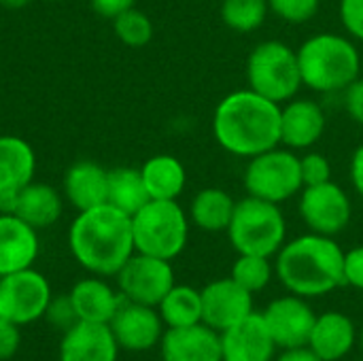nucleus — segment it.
I'll return each mask as SVG.
<instances>
[{"mask_svg": "<svg viewBox=\"0 0 363 361\" xmlns=\"http://www.w3.org/2000/svg\"><path fill=\"white\" fill-rule=\"evenodd\" d=\"M211 130L225 153L249 160L281 145V104L249 87L230 91L217 102Z\"/></svg>", "mask_w": 363, "mask_h": 361, "instance_id": "nucleus-1", "label": "nucleus"}, {"mask_svg": "<svg viewBox=\"0 0 363 361\" xmlns=\"http://www.w3.org/2000/svg\"><path fill=\"white\" fill-rule=\"evenodd\" d=\"M274 272L285 291L313 300L345 287V249L332 236L306 232L274 255Z\"/></svg>", "mask_w": 363, "mask_h": 361, "instance_id": "nucleus-2", "label": "nucleus"}, {"mask_svg": "<svg viewBox=\"0 0 363 361\" xmlns=\"http://www.w3.org/2000/svg\"><path fill=\"white\" fill-rule=\"evenodd\" d=\"M72 257L91 274L115 277L136 253L132 217L111 204L81 211L68 230Z\"/></svg>", "mask_w": 363, "mask_h": 361, "instance_id": "nucleus-3", "label": "nucleus"}, {"mask_svg": "<svg viewBox=\"0 0 363 361\" xmlns=\"http://www.w3.org/2000/svg\"><path fill=\"white\" fill-rule=\"evenodd\" d=\"M302 85L313 94H342L362 74L357 43L338 32H317L298 49Z\"/></svg>", "mask_w": 363, "mask_h": 361, "instance_id": "nucleus-4", "label": "nucleus"}, {"mask_svg": "<svg viewBox=\"0 0 363 361\" xmlns=\"http://www.w3.org/2000/svg\"><path fill=\"white\" fill-rule=\"evenodd\" d=\"M225 234L238 255H264L274 260L287 243V219L281 204L245 196L236 200Z\"/></svg>", "mask_w": 363, "mask_h": 361, "instance_id": "nucleus-5", "label": "nucleus"}, {"mask_svg": "<svg viewBox=\"0 0 363 361\" xmlns=\"http://www.w3.org/2000/svg\"><path fill=\"white\" fill-rule=\"evenodd\" d=\"M189 228V215L179 200H149L132 215L134 249L172 262L185 251Z\"/></svg>", "mask_w": 363, "mask_h": 361, "instance_id": "nucleus-6", "label": "nucleus"}, {"mask_svg": "<svg viewBox=\"0 0 363 361\" xmlns=\"http://www.w3.org/2000/svg\"><path fill=\"white\" fill-rule=\"evenodd\" d=\"M245 74L249 89L277 104H285L287 100L296 98L304 87L298 51L277 38L262 40L251 49Z\"/></svg>", "mask_w": 363, "mask_h": 361, "instance_id": "nucleus-7", "label": "nucleus"}, {"mask_svg": "<svg viewBox=\"0 0 363 361\" xmlns=\"http://www.w3.org/2000/svg\"><path fill=\"white\" fill-rule=\"evenodd\" d=\"M242 187L247 196L283 204L304 189L300 155L283 145H277L259 155L247 160L242 172Z\"/></svg>", "mask_w": 363, "mask_h": 361, "instance_id": "nucleus-8", "label": "nucleus"}, {"mask_svg": "<svg viewBox=\"0 0 363 361\" xmlns=\"http://www.w3.org/2000/svg\"><path fill=\"white\" fill-rule=\"evenodd\" d=\"M298 213L308 232L336 238L353 219V202L347 189L332 181L306 185L298 196Z\"/></svg>", "mask_w": 363, "mask_h": 361, "instance_id": "nucleus-9", "label": "nucleus"}, {"mask_svg": "<svg viewBox=\"0 0 363 361\" xmlns=\"http://www.w3.org/2000/svg\"><path fill=\"white\" fill-rule=\"evenodd\" d=\"M51 298L47 277L34 268L0 277V317L19 328L43 319Z\"/></svg>", "mask_w": 363, "mask_h": 361, "instance_id": "nucleus-10", "label": "nucleus"}, {"mask_svg": "<svg viewBox=\"0 0 363 361\" xmlns=\"http://www.w3.org/2000/svg\"><path fill=\"white\" fill-rule=\"evenodd\" d=\"M115 279L123 300L155 309L177 283L172 262L145 253H134L121 266Z\"/></svg>", "mask_w": 363, "mask_h": 361, "instance_id": "nucleus-11", "label": "nucleus"}, {"mask_svg": "<svg viewBox=\"0 0 363 361\" xmlns=\"http://www.w3.org/2000/svg\"><path fill=\"white\" fill-rule=\"evenodd\" d=\"M262 317L279 351H283L308 345L317 313L311 300L287 291L285 296L270 300L262 311Z\"/></svg>", "mask_w": 363, "mask_h": 361, "instance_id": "nucleus-12", "label": "nucleus"}, {"mask_svg": "<svg viewBox=\"0 0 363 361\" xmlns=\"http://www.w3.org/2000/svg\"><path fill=\"white\" fill-rule=\"evenodd\" d=\"M202 323L219 334L245 321L255 313L253 294L240 287L232 277L215 279L202 289Z\"/></svg>", "mask_w": 363, "mask_h": 361, "instance_id": "nucleus-13", "label": "nucleus"}, {"mask_svg": "<svg viewBox=\"0 0 363 361\" xmlns=\"http://www.w3.org/2000/svg\"><path fill=\"white\" fill-rule=\"evenodd\" d=\"M121 351L147 353L160 347L166 326L155 306H145L123 300L108 323Z\"/></svg>", "mask_w": 363, "mask_h": 361, "instance_id": "nucleus-14", "label": "nucleus"}, {"mask_svg": "<svg viewBox=\"0 0 363 361\" xmlns=\"http://www.w3.org/2000/svg\"><path fill=\"white\" fill-rule=\"evenodd\" d=\"M328 130L325 109L315 98H291L281 104V145L291 151L313 149Z\"/></svg>", "mask_w": 363, "mask_h": 361, "instance_id": "nucleus-15", "label": "nucleus"}, {"mask_svg": "<svg viewBox=\"0 0 363 361\" xmlns=\"http://www.w3.org/2000/svg\"><path fill=\"white\" fill-rule=\"evenodd\" d=\"M160 355L162 361H223L221 334L206 323L166 328Z\"/></svg>", "mask_w": 363, "mask_h": 361, "instance_id": "nucleus-16", "label": "nucleus"}, {"mask_svg": "<svg viewBox=\"0 0 363 361\" xmlns=\"http://www.w3.org/2000/svg\"><path fill=\"white\" fill-rule=\"evenodd\" d=\"M119 345L106 323L77 321L62 332L57 361H117Z\"/></svg>", "mask_w": 363, "mask_h": 361, "instance_id": "nucleus-17", "label": "nucleus"}, {"mask_svg": "<svg viewBox=\"0 0 363 361\" xmlns=\"http://www.w3.org/2000/svg\"><path fill=\"white\" fill-rule=\"evenodd\" d=\"M64 200L60 191L47 183L32 181L13 196L0 198V213H13L34 230H45L62 217Z\"/></svg>", "mask_w": 363, "mask_h": 361, "instance_id": "nucleus-18", "label": "nucleus"}, {"mask_svg": "<svg viewBox=\"0 0 363 361\" xmlns=\"http://www.w3.org/2000/svg\"><path fill=\"white\" fill-rule=\"evenodd\" d=\"M221 349L223 361H272L279 353V347L257 311L221 332Z\"/></svg>", "mask_w": 363, "mask_h": 361, "instance_id": "nucleus-19", "label": "nucleus"}, {"mask_svg": "<svg viewBox=\"0 0 363 361\" xmlns=\"http://www.w3.org/2000/svg\"><path fill=\"white\" fill-rule=\"evenodd\" d=\"M359 345V332L355 328V321L342 313V311H325L317 313L308 349L317 353L323 361H342L349 357Z\"/></svg>", "mask_w": 363, "mask_h": 361, "instance_id": "nucleus-20", "label": "nucleus"}, {"mask_svg": "<svg viewBox=\"0 0 363 361\" xmlns=\"http://www.w3.org/2000/svg\"><path fill=\"white\" fill-rule=\"evenodd\" d=\"M38 251V230L13 213H0V277L32 268Z\"/></svg>", "mask_w": 363, "mask_h": 361, "instance_id": "nucleus-21", "label": "nucleus"}, {"mask_svg": "<svg viewBox=\"0 0 363 361\" xmlns=\"http://www.w3.org/2000/svg\"><path fill=\"white\" fill-rule=\"evenodd\" d=\"M70 302L74 306L77 319L87 323H111L123 298L119 289L104 281V277L91 274L72 285L68 291Z\"/></svg>", "mask_w": 363, "mask_h": 361, "instance_id": "nucleus-22", "label": "nucleus"}, {"mask_svg": "<svg viewBox=\"0 0 363 361\" xmlns=\"http://www.w3.org/2000/svg\"><path fill=\"white\" fill-rule=\"evenodd\" d=\"M64 198L77 209V213L106 204L108 170L96 162H74L64 174Z\"/></svg>", "mask_w": 363, "mask_h": 361, "instance_id": "nucleus-23", "label": "nucleus"}, {"mask_svg": "<svg viewBox=\"0 0 363 361\" xmlns=\"http://www.w3.org/2000/svg\"><path fill=\"white\" fill-rule=\"evenodd\" d=\"M36 153L26 138L0 136V198L13 196L34 181Z\"/></svg>", "mask_w": 363, "mask_h": 361, "instance_id": "nucleus-24", "label": "nucleus"}, {"mask_svg": "<svg viewBox=\"0 0 363 361\" xmlns=\"http://www.w3.org/2000/svg\"><path fill=\"white\" fill-rule=\"evenodd\" d=\"M234 209L236 200L232 194H228L221 187H204L191 198L187 215L191 226H196L198 230L219 234L228 232Z\"/></svg>", "mask_w": 363, "mask_h": 361, "instance_id": "nucleus-25", "label": "nucleus"}, {"mask_svg": "<svg viewBox=\"0 0 363 361\" xmlns=\"http://www.w3.org/2000/svg\"><path fill=\"white\" fill-rule=\"evenodd\" d=\"M151 200H179L187 185V170L174 155L160 153L149 157L140 168Z\"/></svg>", "mask_w": 363, "mask_h": 361, "instance_id": "nucleus-26", "label": "nucleus"}, {"mask_svg": "<svg viewBox=\"0 0 363 361\" xmlns=\"http://www.w3.org/2000/svg\"><path fill=\"white\" fill-rule=\"evenodd\" d=\"M149 191L145 187L140 168L119 166L108 170V189H106V204L119 209L125 215L138 213L149 202Z\"/></svg>", "mask_w": 363, "mask_h": 361, "instance_id": "nucleus-27", "label": "nucleus"}, {"mask_svg": "<svg viewBox=\"0 0 363 361\" xmlns=\"http://www.w3.org/2000/svg\"><path fill=\"white\" fill-rule=\"evenodd\" d=\"M157 313L166 328H187L202 323V291L191 285L174 283L157 304Z\"/></svg>", "mask_w": 363, "mask_h": 361, "instance_id": "nucleus-28", "label": "nucleus"}, {"mask_svg": "<svg viewBox=\"0 0 363 361\" xmlns=\"http://www.w3.org/2000/svg\"><path fill=\"white\" fill-rule=\"evenodd\" d=\"M270 15L268 0H221L219 17L221 21L240 34H251L259 30Z\"/></svg>", "mask_w": 363, "mask_h": 361, "instance_id": "nucleus-29", "label": "nucleus"}, {"mask_svg": "<svg viewBox=\"0 0 363 361\" xmlns=\"http://www.w3.org/2000/svg\"><path fill=\"white\" fill-rule=\"evenodd\" d=\"M230 277L240 287H245L247 291L255 296L264 291L277 277L274 262L272 257H264V255H238L232 264Z\"/></svg>", "mask_w": 363, "mask_h": 361, "instance_id": "nucleus-30", "label": "nucleus"}, {"mask_svg": "<svg viewBox=\"0 0 363 361\" xmlns=\"http://www.w3.org/2000/svg\"><path fill=\"white\" fill-rule=\"evenodd\" d=\"M113 30H115V36L123 45L134 47V49L149 45L151 38H153V21H151V17L145 11L136 9V6L119 13L113 19Z\"/></svg>", "mask_w": 363, "mask_h": 361, "instance_id": "nucleus-31", "label": "nucleus"}, {"mask_svg": "<svg viewBox=\"0 0 363 361\" xmlns=\"http://www.w3.org/2000/svg\"><path fill=\"white\" fill-rule=\"evenodd\" d=\"M270 13L291 26L308 23L321 9V0H268Z\"/></svg>", "mask_w": 363, "mask_h": 361, "instance_id": "nucleus-32", "label": "nucleus"}, {"mask_svg": "<svg viewBox=\"0 0 363 361\" xmlns=\"http://www.w3.org/2000/svg\"><path fill=\"white\" fill-rule=\"evenodd\" d=\"M300 170H302L304 187L332 181V162L321 151H313V149L302 151V155H300Z\"/></svg>", "mask_w": 363, "mask_h": 361, "instance_id": "nucleus-33", "label": "nucleus"}, {"mask_svg": "<svg viewBox=\"0 0 363 361\" xmlns=\"http://www.w3.org/2000/svg\"><path fill=\"white\" fill-rule=\"evenodd\" d=\"M338 17L345 28V34L355 43H363V0H340Z\"/></svg>", "mask_w": 363, "mask_h": 361, "instance_id": "nucleus-34", "label": "nucleus"}, {"mask_svg": "<svg viewBox=\"0 0 363 361\" xmlns=\"http://www.w3.org/2000/svg\"><path fill=\"white\" fill-rule=\"evenodd\" d=\"M45 319L62 332L72 328L79 319H77L74 306L70 302V296H53L49 302V309L45 313Z\"/></svg>", "mask_w": 363, "mask_h": 361, "instance_id": "nucleus-35", "label": "nucleus"}, {"mask_svg": "<svg viewBox=\"0 0 363 361\" xmlns=\"http://www.w3.org/2000/svg\"><path fill=\"white\" fill-rule=\"evenodd\" d=\"M345 287L363 291V245L345 251Z\"/></svg>", "mask_w": 363, "mask_h": 361, "instance_id": "nucleus-36", "label": "nucleus"}, {"mask_svg": "<svg viewBox=\"0 0 363 361\" xmlns=\"http://www.w3.org/2000/svg\"><path fill=\"white\" fill-rule=\"evenodd\" d=\"M342 106L345 113L355 121L357 126H363V77L359 74L345 91H342Z\"/></svg>", "mask_w": 363, "mask_h": 361, "instance_id": "nucleus-37", "label": "nucleus"}, {"mask_svg": "<svg viewBox=\"0 0 363 361\" xmlns=\"http://www.w3.org/2000/svg\"><path fill=\"white\" fill-rule=\"evenodd\" d=\"M19 345H21L19 326L0 317V361L15 357V353L19 351Z\"/></svg>", "mask_w": 363, "mask_h": 361, "instance_id": "nucleus-38", "label": "nucleus"}, {"mask_svg": "<svg viewBox=\"0 0 363 361\" xmlns=\"http://www.w3.org/2000/svg\"><path fill=\"white\" fill-rule=\"evenodd\" d=\"M91 9L100 15V17H106V19H115L119 13L136 6V0H89Z\"/></svg>", "mask_w": 363, "mask_h": 361, "instance_id": "nucleus-39", "label": "nucleus"}, {"mask_svg": "<svg viewBox=\"0 0 363 361\" xmlns=\"http://www.w3.org/2000/svg\"><path fill=\"white\" fill-rule=\"evenodd\" d=\"M349 179H351V187L353 191L363 200V143L357 145V149L351 155V164H349Z\"/></svg>", "mask_w": 363, "mask_h": 361, "instance_id": "nucleus-40", "label": "nucleus"}, {"mask_svg": "<svg viewBox=\"0 0 363 361\" xmlns=\"http://www.w3.org/2000/svg\"><path fill=\"white\" fill-rule=\"evenodd\" d=\"M272 361H323L317 353H313L308 347H296V349H283L277 353Z\"/></svg>", "mask_w": 363, "mask_h": 361, "instance_id": "nucleus-41", "label": "nucleus"}, {"mask_svg": "<svg viewBox=\"0 0 363 361\" xmlns=\"http://www.w3.org/2000/svg\"><path fill=\"white\" fill-rule=\"evenodd\" d=\"M359 347H362V351H363V328H362V332H359Z\"/></svg>", "mask_w": 363, "mask_h": 361, "instance_id": "nucleus-42", "label": "nucleus"}, {"mask_svg": "<svg viewBox=\"0 0 363 361\" xmlns=\"http://www.w3.org/2000/svg\"><path fill=\"white\" fill-rule=\"evenodd\" d=\"M51 2H57V0H51Z\"/></svg>", "mask_w": 363, "mask_h": 361, "instance_id": "nucleus-43", "label": "nucleus"}, {"mask_svg": "<svg viewBox=\"0 0 363 361\" xmlns=\"http://www.w3.org/2000/svg\"><path fill=\"white\" fill-rule=\"evenodd\" d=\"M362 361H363V360H362Z\"/></svg>", "mask_w": 363, "mask_h": 361, "instance_id": "nucleus-44", "label": "nucleus"}]
</instances>
